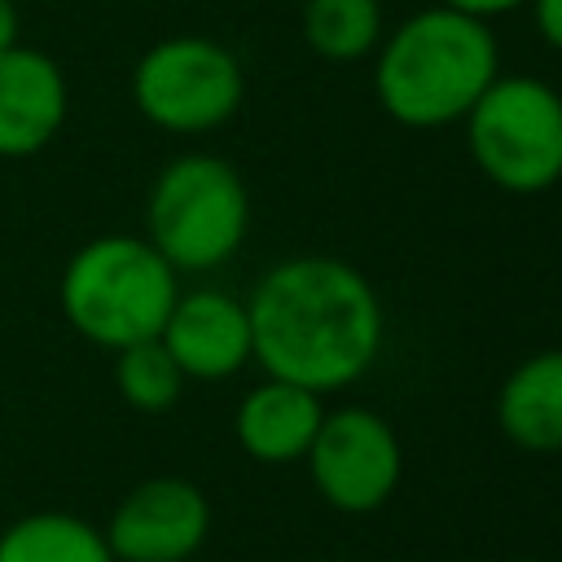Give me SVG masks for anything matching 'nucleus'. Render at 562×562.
I'll use <instances>...</instances> for the list:
<instances>
[{"label": "nucleus", "mask_w": 562, "mask_h": 562, "mask_svg": "<svg viewBox=\"0 0 562 562\" xmlns=\"http://www.w3.org/2000/svg\"><path fill=\"white\" fill-rule=\"evenodd\" d=\"M250 360L268 378L316 395L369 373L382 351L386 316L369 277L334 255H299L268 268L246 303Z\"/></svg>", "instance_id": "nucleus-1"}, {"label": "nucleus", "mask_w": 562, "mask_h": 562, "mask_svg": "<svg viewBox=\"0 0 562 562\" xmlns=\"http://www.w3.org/2000/svg\"><path fill=\"white\" fill-rule=\"evenodd\" d=\"M496 75L501 48L487 22L452 4H430L382 35L373 92L395 123L426 132L461 123Z\"/></svg>", "instance_id": "nucleus-2"}, {"label": "nucleus", "mask_w": 562, "mask_h": 562, "mask_svg": "<svg viewBox=\"0 0 562 562\" xmlns=\"http://www.w3.org/2000/svg\"><path fill=\"white\" fill-rule=\"evenodd\" d=\"M176 268L140 237H92L61 272V312L97 347L123 351L158 338L176 303Z\"/></svg>", "instance_id": "nucleus-3"}, {"label": "nucleus", "mask_w": 562, "mask_h": 562, "mask_svg": "<svg viewBox=\"0 0 562 562\" xmlns=\"http://www.w3.org/2000/svg\"><path fill=\"white\" fill-rule=\"evenodd\" d=\"M250 228V193L233 162L180 154L149 189V246L176 272H206L237 255Z\"/></svg>", "instance_id": "nucleus-4"}, {"label": "nucleus", "mask_w": 562, "mask_h": 562, "mask_svg": "<svg viewBox=\"0 0 562 562\" xmlns=\"http://www.w3.org/2000/svg\"><path fill=\"white\" fill-rule=\"evenodd\" d=\"M461 123L474 167L496 189L544 193L562 180V92L544 79L496 75Z\"/></svg>", "instance_id": "nucleus-5"}, {"label": "nucleus", "mask_w": 562, "mask_h": 562, "mask_svg": "<svg viewBox=\"0 0 562 562\" xmlns=\"http://www.w3.org/2000/svg\"><path fill=\"white\" fill-rule=\"evenodd\" d=\"M136 110L162 132H211L228 123L246 97L237 57L206 35L158 40L132 70Z\"/></svg>", "instance_id": "nucleus-6"}, {"label": "nucleus", "mask_w": 562, "mask_h": 562, "mask_svg": "<svg viewBox=\"0 0 562 562\" xmlns=\"http://www.w3.org/2000/svg\"><path fill=\"white\" fill-rule=\"evenodd\" d=\"M307 474L325 505L342 514L382 509L404 474V448L391 422L373 408H334L321 417L316 439L307 448Z\"/></svg>", "instance_id": "nucleus-7"}, {"label": "nucleus", "mask_w": 562, "mask_h": 562, "mask_svg": "<svg viewBox=\"0 0 562 562\" xmlns=\"http://www.w3.org/2000/svg\"><path fill=\"white\" fill-rule=\"evenodd\" d=\"M211 531V505L198 483L154 474L136 483L105 522L114 562H189Z\"/></svg>", "instance_id": "nucleus-8"}, {"label": "nucleus", "mask_w": 562, "mask_h": 562, "mask_svg": "<svg viewBox=\"0 0 562 562\" xmlns=\"http://www.w3.org/2000/svg\"><path fill=\"white\" fill-rule=\"evenodd\" d=\"M158 342L171 351L184 378L220 382L233 378L250 360V316L246 303H237L224 290H193L176 294Z\"/></svg>", "instance_id": "nucleus-9"}, {"label": "nucleus", "mask_w": 562, "mask_h": 562, "mask_svg": "<svg viewBox=\"0 0 562 562\" xmlns=\"http://www.w3.org/2000/svg\"><path fill=\"white\" fill-rule=\"evenodd\" d=\"M66 123V79L40 48L0 53V158L40 154Z\"/></svg>", "instance_id": "nucleus-10"}, {"label": "nucleus", "mask_w": 562, "mask_h": 562, "mask_svg": "<svg viewBox=\"0 0 562 562\" xmlns=\"http://www.w3.org/2000/svg\"><path fill=\"white\" fill-rule=\"evenodd\" d=\"M321 417H325V404L316 391L281 382V378H263L237 404L233 430H237V443L246 457H255L263 465H290V461L307 457Z\"/></svg>", "instance_id": "nucleus-11"}, {"label": "nucleus", "mask_w": 562, "mask_h": 562, "mask_svg": "<svg viewBox=\"0 0 562 562\" xmlns=\"http://www.w3.org/2000/svg\"><path fill=\"white\" fill-rule=\"evenodd\" d=\"M496 422L527 452H562V347L514 364L496 391Z\"/></svg>", "instance_id": "nucleus-12"}, {"label": "nucleus", "mask_w": 562, "mask_h": 562, "mask_svg": "<svg viewBox=\"0 0 562 562\" xmlns=\"http://www.w3.org/2000/svg\"><path fill=\"white\" fill-rule=\"evenodd\" d=\"M0 562H114V553L92 522L40 509L0 531Z\"/></svg>", "instance_id": "nucleus-13"}, {"label": "nucleus", "mask_w": 562, "mask_h": 562, "mask_svg": "<svg viewBox=\"0 0 562 562\" xmlns=\"http://www.w3.org/2000/svg\"><path fill=\"white\" fill-rule=\"evenodd\" d=\"M303 40L325 61H360L382 44V0H303Z\"/></svg>", "instance_id": "nucleus-14"}, {"label": "nucleus", "mask_w": 562, "mask_h": 562, "mask_svg": "<svg viewBox=\"0 0 562 562\" xmlns=\"http://www.w3.org/2000/svg\"><path fill=\"white\" fill-rule=\"evenodd\" d=\"M114 382L136 413H167L184 391V373L158 338L123 347L114 360Z\"/></svg>", "instance_id": "nucleus-15"}, {"label": "nucleus", "mask_w": 562, "mask_h": 562, "mask_svg": "<svg viewBox=\"0 0 562 562\" xmlns=\"http://www.w3.org/2000/svg\"><path fill=\"white\" fill-rule=\"evenodd\" d=\"M527 4H531V18H536L540 40L562 53V0H527Z\"/></svg>", "instance_id": "nucleus-16"}, {"label": "nucleus", "mask_w": 562, "mask_h": 562, "mask_svg": "<svg viewBox=\"0 0 562 562\" xmlns=\"http://www.w3.org/2000/svg\"><path fill=\"white\" fill-rule=\"evenodd\" d=\"M443 4H452V9H461V13H470V18H501V13H514V9H522L527 0H443Z\"/></svg>", "instance_id": "nucleus-17"}, {"label": "nucleus", "mask_w": 562, "mask_h": 562, "mask_svg": "<svg viewBox=\"0 0 562 562\" xmlns=\"http://www.w3.org/2000/svg\"><path fill=\"white\" fill-rule=\"evenodd\" d=\"M18 44V9L13 0H0V53Z\"/></svg>", "instance_id": "nucleus-18"}]
</instances>
